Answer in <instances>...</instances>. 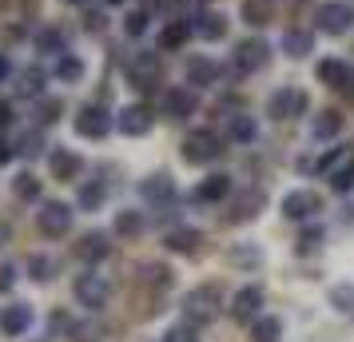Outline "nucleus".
<instances>
[{"mask_svg": "<svg viewBox=\"0 0 354 342\" xmlns=\"http://www.w3.org/2000/svg\"><path fill=\"white\" fill-rule=\"evenodd\" d=\"M243 20L251 28H263L274 20V0H243Z\"/></svg>", "mask_w": 354, "mask_h": 342, "instance_id": "a878e982", "label": "nucleus"}, {"mask_svg": "<svg viewBox=\"0 0 354 342\" xmlns=\"http://www.w3.org/2000/svg\"><path fill=\"white\" fill-rule=\"evenodd\" d=\"M231 187H235L231 175H227V171H215V175H207V180L195 187L192 199L195 203H223V199H231Z\"/></svg>", "mask_w": 354, "mask_h": 342, "instance_id": "a211bd4d", "label": "nucleus"}, {"mask_svg": "<svg viewBox=\"0 0 354 342\" xmlns=\"http://www.w3.org/2000/svg\"><path fill=\"white\" fill-rule=\"evenodd\" d=\"M48 167H52V175H56L60 183H72V180H80L84 175V160L76 155V151H68V147L48 151Z\"/></svg>", "mask_w": 354, "mask_h": 342, "instance_id": "dca6fc26", "label": "nucleus"}, {"mask_svg": "<svg viewBox=\"0 0 354 342\" xmlns=\"http://www.w3.org/2000/svg\"><path fill=\"white\" fill-rule=\"evenodd\" d=\"M36 48L52 52V56H64L68 52V36L60 32V28H44V32H36Z\"/></svg>", "mask_w": 354, "mask_h": 342, "instance_id": "72a5a7b5", "label": "nucleus"}, {"mask_svg": "<svg viewBox=\"0 0 354 342\" xmlns=\"http://www.w3.org/2000/svg\"><path fill=\"white\" fill-rule=\"evenodd\" d=\"M108 255H112V239H108L104 231H88V235H80V239H76V259L88 263V267L104 263Z\"/></svg>", "mask_w": 354, "mask_h": 342, "instance_id": "4468645a", "label": "nucleus"}, {"mask_svg": "<svg viewBox=\"0 0 354 342\" xmlns=\"http://www.w3.org/2000/svg\"><path fill=\"white\" fill-rule=\"evenodd\" d=\"M290 4H303V0H290Z\"/></svg>", "mask_w": 354, "mask_h": 342, "instance_id": "5fc2aeb1", "label": "nucleus"}, {"mask_svg": "<svg viewBox=\"0 0 354 342\" xmlns=\"http://www.w3.org/2000/svg\"><path fill=\"white\" fill-rule=\"evenodd\" d=\"M342 96H346V99H354V72H351V80L342 84Z\"/></svg>", "mask_w": 354, "mask_h": 342, "instance_id": "3c124183", "label": "nucleus"}, {"mask_svg": "<svg viewBox=\"0 0 354 342\" xmlns=\"http://www.w3.org/2000/svg\"><path fill=\"white\" fill-rule=\"evenodd\" d=\"M56 80L60 84H80L84 80V60L80 56H60V60H56Z\"/></svg>", "mask_w": 354, "mask_h": 342, "instance_id": "c85d7f7f", "label": "nucleus"}, {"mask_svg": "<svg viewBox=\"0 0 354 342\" xmlns=\"http://www.w3.org/2000/svg\"><path fill=\"white\" fill-rule=\"evenodd\" d=\"M167 251H176V255H199L203 251V231H195V227H176V231H167Z\"/></svg>", "mask_w": 354, "mask_h": 342, "instance_id": "412c9836", "label": "nucleus"}, {"mask_svg": "<svg viewBox=\"0 0 354 342\" xmlns=\"http://www.w3.org/2000/svg\"><path fill=\"white\" fill-rule=\"evenodd\" d=\"M115 235H124V239H140V235H144V215L140 211H131V207H124V211H115Z\"/></svg>", "mask_w": 354, "mask_h": 342, "instance_id": "bb28decb", "label": "nucleus"}, {"mask_svg": "<svg viewBox=\"0 0 354 342\" xmlns=\"http://www.w3.org/2000/svg\"><path fill=\"white\" fill-rule=\"evenodd\" d=\"M128 80L131 88H140V92H156L163 84V64L156 52H136L128 60Z\"/></svg>", "mask_w": 354, "mask_h": 342, "instance_id": "7ed1b4c3", "label": "nucleus"}, {"mask_svg": "<svg viewBox=\"0 0 354 342\" xmlns=\"http://www.w3.org/2000/svg\"><path fill=\"white\" fill-rule=\"evenodd\" d=\"M199 330H203V326H195V323H187V319H183V323H176L160 342H199Z\"/></svg>", "mask_w": 354, "mask_h": 342, "instance_id": "a19ab883", "label": "nucleus"}, {"mask_svg": "<svg viewBox=\"0 0 354 342\" xmlns=\"http://www.w3.org/2000/svg\"><path fill=\"white\" fill-rule=\"evenodd\" d=\"M36 115H40V124H56V120L64 115V104L52 99V96H40L36 99Z\"/></svg>", "mask_w": 354, "mask_h": 342, "instance_id": "37998d69", "label": "nucleus"}, {"mask_svg": "<svg viewBox=\"0 0 354 342\" xmlns=\"http://www.w3.org/2000/svg\"><path fill=\"white\" fill-rule=\"evenodd\" d=\"M40 151H44V135H40V131H24V135H20V144H17V155L36 160Z\"/></svg>", "mask_w": 354, "mask_h": 342, "instance_id": "c03bdc74", "label": "nucleus"}, {"mask_svg": "<svg viewBox=\"0 0 354 342\" xmlns=\"http://www.w3.org/2000/svg\"><path fill=\"white\" fill-rule=\"evenodd\" d=\"M104 199H108V187H104L100 180H92V183H84L80 187V199H76V203H80L84 211H100Z\"/></svg>", "mask_w": 354, "mask_h": 342, "instance_id": "473e14b6", "label": "nucleus"}, {"mask_svg": "<svg viewBox=\"0 0 354 342\" xmlns=\"http://www.w3.org/2000/svg\"><path fill=\"white\" fill-rule=\"evenodd\" d=\"M227 310H231V319H235L239 326H251L259 314H263V287H259V283L243 287V291L231 298V307H227Z\"/></svg>", "mask_w": 354, "mask_h": 342, "instance_id": "9b49d317", "label": "nucleus"}, {"mask_svg": "<svg viewBox=\"0 0 354 342\" xmlns=\"http://www.w3.org/2000/svg\"><path fill=\"white\" fill-rule=\"evenodd\" d=\"M199 112V96H195L192 88H167L163 92V115H171V120H187V115Z\"/></svg>", "mask_w": 354, "mask_h": 342, "instance_id": "2eb2a0df", "label": "nucleus"}, {"mask_svg": "<svg viewBox=\"0 0 354 342\" xmlns=\"http://www.w3.org/2000/svg\"><path fill=\"white\" fill-rule=\"evenodd\" d=\"M12 196H17L20 203H36V199H40V180H36L32 171H20L17 180H12Z\"/></svg>", "mask_w": 354, "mask_h": 342, "instance_id": "2f4dec72", "label": "nucleus"}, {"mask_svg": "<svg viewBox=\"0 0 354 342\" xmlns=\"http://www.w3.org/2000/svg\"><path fill=\"white\" fill-rule=\"evenodd\" d=\"M8 124H12V104L0 99V128H8Z\"/></svg>", "mask_w": 354, "mask_h": 342, "instance_id": "8fccbe9b", "label": "nucleus"}, {"mask_svg": "<svg viewBox=\"0 0 354 342\" xmlns=\"http://www.w3.org/2000/svg\"><path fill=\"white\" fill-rule=\"evenodd\" d=\"M319 80L326 84V88L342 92V84L351 80V64H346V60H338V56H326V60H319Z\"/></svg>", "mask_w": 354, "mask_h": 342, "instance_id": "4be33fe9", "label": "nucleus"}, {"mask_svg": "<svg viewBox=\"0 0 354 342\" xmlns=\"http://www.w3.org/2000/svg\"><path fill=\"white\" fill-rule=\"evenodd\" d=\"M326 298H330V307H335L338 314H354V283H335Z\"/></svg>", "mask_w": 354, "mask_h": 342, "instance_id": "c9c22d12", "label": "nucleus"}, {"mask_svg": "<svg viewBox=\"0 0 354 342\" xmlns=\"http://www.w3.org/2000/svg\"><path fill=\"white\" fill-rule=\"evenodd\" d=\"M192 28L199 40H223L227 36V20L219 17V12H199V17L192 20Z\"/></svg>", "mask_w": 354, "mask_h": 342, "instance_id": "5701e85b", "label": "nucleus"}, {"mask_svg": "<svg viewBox=\"0 0 354 342\" xmlns=\"http://www.w3.org/2000/svg\"><path fill=\"white\" fill-rule=\"evenodd\" d=\"M140 196L147 199V203H171L176 199V180L167 175V171H156V175H147L144 183H140Z\"/></svg>", "mask_w": 354, "mask_h": 342, "instance_id": "aec40b11", "label": "nucleus"}, {"mask_svg": "<svg viewBox=\"0 0 354 342\" xmlns=\"http://www.w3.org/2000/svg\"><path fill=\"white\" fill-rule=\"evenodd\" d=\"M8 235H12V231H8V223H0V247L8 243Z\"/></svg>", "mask_w": 354, "mask_h": 342, "instance_id": "603ef678", "label": "nucleus"}, {"mask_svg": "<svg viewBox=\"0 0 354 342\" xmlns=\"http://www.w3.org/2000/svg\"><path fill=\"white\" fill-rule=\"evenodd\" d=\"M68 4H80V0H68Z\"/></svg>", "mask_w": 354, "mask_h": 342, "instance_id": "6e6d98bb", "label": "nucleus"}, {"mask_svg": "<svg viewBox=\"0 0 354 342\" xmlns=\"http://www.w3.org/2000/svg\"><path fill=\"white\" fill-rule=\"evenodd\" d=\"M247 330H251V342H279L283 339V319H274V314H259Z\"/></svg>", "mask_w": 354, "mask_h": 342, "instance_id": "b1692460", "label": "nucleus"}, {"mask_svg": "<svg viewBox=\"0 0 354 342\" xmlns=\"http://www.w3.org/2000/svg\"><path fill=\"white\" fill-rule=\"evenodd\" d=\"M12 155H17V147L8 144V140H0V167H4V163L12 160Z\"/></svg>", "mask_w": 354, "mask_h": 342, "instance_id": "09e8293b", "label": "nucleus"}, {"mask_svg": "<svg viewBox=\"0 0 354 342\" xmlns=\"http://www.w3.org/2000/svg\"><path fill=\"white\" fill-rule=\"evenodd\" d=\"M338 131H342V115L335 108H326V112L315 115V124H310V140H335Z\"/></svg>", "mask_w": 354, "mask_h": 342, "instance_id": "393cba45", "label": "nucleus"}, {"mask_svg": "<svg viewBox=\"0 0 354 342\" xmlns=\"http://www.w3.org/2000/svg\"><path fill=\"white\" fill-rule=\"evenodd\" d=\"M8 76V56H0V80Z\"/></svg>", "mask_w": 354, "mask_h": 342, "instance_id": "864d4df0", "label": "nucleus"}, {"mask_svg": "<svg viewBox=\"0 0 354 342\" xmlns=\"http://www.w3.org/2000/svg\"><path fill=\"white\" fill-rule=\"evenodd\" d=\"M223 151H227L223 140H219L211 128L187 131V140L179 144V155H183V163H192V167H207V163H215Z\"/></svg>", "mask_w": 354, "mask_h": 342, "instance_id": "f03ea898", "label": "nucleus"}, {"mask_svg": "<svg viewBox=\"0 0 354 342\" xmlns=\"http://www.w3.org/2000/svg\"><path fill=\"white\" fill-rule=\"evenodd\" d=\"M330 180V191H338V196H346V191H354V155L342 167H338L335 175H326Z\"/></svg>", "mask_w": 354, "mask_h": 342, "instance_id": "58836bf2", "label": "nucleus"}, {"mask_svg": "<svg viewBox=\"0 0 354 342\" xmlns=\"http://www.w3.org/2000/svg\"><path fill=\"white\" fill-rule=\"evenodd\" d=\"M306 112V92H299V88H279V92H271V99H267V115L271 120H295V115Z\"/></svg>", "mask_w": 354, "mask_h": 342, "instance_id": "1a4fd4ad", "label": "nucleus"}, {"mask_svg": "<svg viewBox=\"0 0 354 342\" xmlns=\"http://www.w3.org/2000/svg\"><path fill=\"white\" fill-rule=\"evenodd\" d=\"M346 160H351V147H335V151H326L322 160H315V171H319V175H335Z\"/></svg>", "mask_w": 354, "mask_h": 342, "instance_id": "4c0bfd02", "label": "nucleus"}, {"mask_svg": "<svg viewBox=\"0 0 354 342\" xmlns=\"http://www.w3.org/2000/svg\"><path fill=\"white\" fill-rule=\"evenodd\" d=\"M183 76H187V84H195V88H215L219 76H223V68L215 64V60H207V56H192V60L183 64Z\"/></svg>", "mask_w": 354, "mask_h": 342, "instance_id": "f3484780", "label": "nucleus"}, {"mask_svg": "<svg viewBox=\"0 0 354 342\" xmlns=\"http://www.w3.org/2000/svg\"><path fill=\"white\" fill-rule=\"evenodd\" d=\"M28 275H32L36 283H48V278L56 275V259H52V255H28Z\"/></svg>", "mask_w": 354, "mask_h": 342, "instance_id": "ea45409f", "label": "nucleus"}, {"mask_svg": "<svg viewBox=\"0 0 354 342\" xmlns=\"http://www.w3.org/2000/svg\"><path fill=\"white\" fill-rule=\"evenodd\" d=\"M192 32H195V28L187 24V20H171V24L160 32V44H163V48H183Z\"/></svg>", "mask_w": 354, "mask_h": 342, "instance_id": "c756f323", "label": "nucleus"}, {"mask_svg": "<svg viewBox=\"0 0 354 342\" xmlns=\"http://www.w3.org/2000/svg\"><path fill=\"white\" fill-rule=\"evenodd\" d=\"M322 235H326V231H322L319 223H315V227H303V231H299V255H310V251H319V247H322Z\"/></svg>", "mask_w": 354, "mask_h": 342, "instance_id": "a18cd8bd", "label": "nucleus"}, {"mask_svg": "<svg viewBox=\"0 0 354 342\" xmlns=\"http://www.w3.org/2000/svg\"><path fill=\"white\" fill-rule=\"evenodd\" d=\"M283 52L295 56V60H303V56L315 52V36H310V32H287V36H283Z\"/></svg>", "mask_w": 354, "mask_h": 342, "instance_id": "7c9ffc66", "label": "nucleus"}, {"mask_svg": "<svg viewBox=\"0 0 354 342\" xmlns=\"http://www.w3.org/2000/svg\"><path fill=\"white\" fill-rule=\"evenodd\" d=\"M108 4H120V0H108Z\"/></svg>", "mask_w": 354, "mask_h": 342, "instance_id": "4d7b16f0", "label": "nucleus"}, {"mask_svg": "<svg viewBox=\"0 0 354 342\" xmlns=\"http://www.w3.org/2000/svg\"><path fill=\"white\" fill-rule=\"evenodd\" d=\"M259 135V128H255V120H251V115H231V140H235V144H251V140H255Z\"/></svg>", "mask_w": 354, "mask_h": 342, "instance_id": "e433bc0d", "label": "nucleus"}, {"mask_svg": "<svg viewBox=\"0 0 354 342\" xmlns=\"http://www.w3.org/2000/svg\"><path fill=\"white\" fill-rule=\"evenodd\" d=\"M151 120H156V115H151V108H147V104H128V108L120 112V120H115V124H120V131H124V135H147V131H151Z\"/></svg>", "mask_w": 354, "mask_h": 342, "instance_id": "6ab92c4d", "label": "nucleus"}, {"mask_svg": "<svg viewBox=\"0 0 354 342\" xmlns=\"http://www.w3.org/2000/svg\"><path fill=\"white\" fill-rule=\"evenodd\" d=\"M140 283L144 287H156V291H167L171 287V267L167 263H144L140 267Z\"/></svg>", "mask_w": 354, "mask_h": 342, "instance_id": "cd10ccee", "label": "nucleus"}, {"mask_svg": "<svg viewBox=\"0 0 354 342\" xmlns=\"http://www.w3.org/2000/svg\"><path fill=\"white\" fill-rule=\"evenodd\" d=\"M17 287V267H8V263H0V294H8Z\"/></svg>", "mask_w": 354, "mask_h": 342, "instance_id": "de8ad7c7", "label": "nucleus"}, {"mask_svg": "<svg viewBox=\"0 0 354 342\" xmlns=\"http://www.w3.org/2000/svg\"><path fill=\"white\" fill-rule=\"evenodd\" d=\"M17 92H20V96L40 99V96H44V72H40V68H24V72H20Z\"/></svg>", "mask_w": 354, "mask_h": 342, "instance_id": "f704fd0d", "label": "nucleus"}, {"mask_svg": "<svg viewBox=\"0 0 354 342\" xmlns=\"http://www.w3.org/2000/svg\"><path fill=\"white\" fill-rule=\"evenodd\" d=\"M263 207H267V191L263 187H247V191H239L227 203V223H251Z\"/></svg>", "mask_w": 354, "mask_h": 342, "instance_id": "6e6552de", "label": "nucleus"}, {"mask_svg": "<svg viewBox=\"0 0 354 342\" xmlns=\"http://www.w3.org/2000/svg\"><path fill=\"white\" fill-rule=\"evenodd\" d=\"M72 219H76V211H72L68 203H60V199H52V203H44V207L36 211V227H40L44 239H60V235L72 231Z\"/></svg>", "mask_w": 354, "mask_h": 342, "instance_id": "20e7f679", "label": "nucleus"}, {"mask_svg": "<svg viewBox=\"0 0 354 342\" xmlns=\"http://www.w3.org/2000/svg\"><path fill=\"white\" fill-rule=\"evenodd\" d=\"M72 124H76V135H84V140H104L112 131V115L104 104H84Z\"/></svg>", "mask_w": 354, "mask_h": 342, "instance_id": "0eeeda50", "label": "nucleus"}, {"mask_svg": "<svg viewBox=\"0 0 354 342\" xmlns=\"http://www.w3.org/2000/svg\"><path fill=\"white\" fill-rule=\"evenodd\" d=\"M267 60H271V44L267 40H239L235 44V68H239L243 76L267 68Z\"/></svg>", "mask_w": 354, "mask_h": 342, "instance_id": "ddd939ff", "label": "nucleus"}, {"mask_svg": "<svg viewBox=\"0 0 354 342\" xmlns=\"http://www.w3.org/2000/svg\"><path fill=\"white\" fill-rule=\"evenodd\" d=\"M223 310V283H199L183 294V319L195 326H207Z\"/></svg>", "mask_w": 354, "mask_h": 342, "instance_id": "f257e3e1", "label": "nucleus"}, {"mask_svg": "<svg viewBox=\"0 0 354 342\" xmlns=\"http://www.w3.org/2000/svg\"><path fill=\"white\" fill-rule=\"evenodd\" d=\"M319 211H322L319 191L299 187V191H287V196H283V219H290V223H306V219H315Z\"/></svg>", "mask_w": 354, "mask_h": 342, "instance_id": "423d86ee", "label": "nucleus"}, {"mask_svg": "<svg viewBox=\"0 0 354 342\" xmlns=\"http://www.w3.org/2000/svg\"><path fill=\"white\" fill-rule=\"evenodd\" d=\"M124 32H128V36H144L147 32V12H144V8H136V12L124 17Z\"/></svg>", "mask_w": 354, "mask_h": 342, "instance_id": "49530a36", "label": "nucleus"}, {"mask_svg": "<svg viewBox=\"0 0 354 342\" xmlns=\"http://www.w3.org/2000/svg\"><path fill=\"white\" fill-rule=\"evenodd\" d=\"M72 294H76V303L88 310H104L108 307V294H112V287L104 283V275H96V271H84V275H76V283H72Z\"/></svg>", "mask_w": 354, "mask_h": 342, "instance_id": "39448f33", "label": "nucleus"}, {"mask_svg": "<svg viewBox=\"0 0 354 342\" xmlns=\"http://www.w3.org/2000/svg\"><path fill=\"white\" fill-rule=\"evenodd\" d=\"M36 323V314L28 303H8V307H0V334L4 339H20V334H28V326Z\"/></svg>", "mask_w": 354, "mask_h": 342, "instance_id": "f8f14e48", "label": "nucleus"}, {"mask_svg": "<svg viewBox=\"0 0 354 342\" xmlns=\"http://www.w3.org/2000/svg\"><path fill=\"white\" fill-rule=\"evenodd\" d=\"M315 24H319V32L326 36H342V32H351L354 28V8L351 4H322L319 12H315Z\"/></svg>", "mask_w": 354, "mask_h": 342, "instance_id": "9d476101", "label": "nucleus"}, {"mask_svg": "<svg viewBox=\"0 0 354 342\" xmlns=\"http://www.w3.org/2000/svg\"><path fill=\"white\" fill-rule=\"evenodd\" d=\"M231 263H235V267H263V251L239 243V247H231Z\"/></svg>", "mask_w": 354, "mask_h": 342, "instance_id": "79ce46f5", "label": "nucleus"}]
</instances>
